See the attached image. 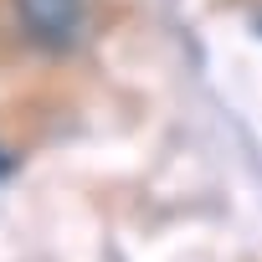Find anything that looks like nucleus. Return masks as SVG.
I'll use <instances>...</instances> for the list:
<instances>
[{
  "mask_svg": "<svg viewBox=\"0 0 262 262\" xmlns=\"http://www.w3.org/2000/svg\"><path fill=\"white\" fill-rule=\"evenodd\" d=\"M16 16L31 31V41L67 52L82 31V0H16Z\"/></svg>",
  "mask_w": 262,
  "mask_h": 262,
  "instance_id": "obj_1",
  "label": "nucleus"
},
{
  "mask_svg": "<svg viewBox=\"0 0 262 262\" xmlns=\"http://www.w3.org/2000/svg\"><path fill=\"white\" fill-rule=\"evenodd\" d=\"M11 170H16V160H11V155H6V149H0V180H6V175H11Z\"/></svg>",
  "mask_w": 262,
  "mask_h": 262,
  "instance_id": "obj_2",
  "label": "nucleus"
}]
</instances>
